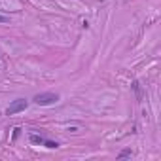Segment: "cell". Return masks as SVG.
<instances>
[{
    "instance_id": "obj_1",
    "label": "cell",
    "mask_w": 161,
    "mask_h": 161,
    "mask_svg": "<svg viewBox=\"0 0 161 161\" xmlns=\"http://www.w3.org/2000/svg\"><path fill=\"white\" fill-rule=\"evenodd\" d=\"M32 101L36 104H40V106H51V104H55L59 101V95L57 93H38Z\"/></svg>"
},
{
    "instance_id": "obj_4",
    "label": "cell",
    "mask_w": 161,
    "mask_h": 161,
    "mask_svg": "<svg viewBox=\"0 0 161 161\" xmlns=\"http://www.w3.org/2000/svg\"><path fill=\"white\" fill-rule=\"evenodd\" d=\"M44 146H45V148H50V150H55V148H59V142H55V140H48V139H44Z\"/></svg>"
},
{
    "instance_id": "obj_6",
    "label": "cell",
    "mask_w": 161,
    "mask_h": 161,
    "mask_svg": "<svg viewBox=\"0 0 161 161\" xmlns=\"http://www.w3.org/2000/svg\"><path fill=\"white\" fill-rule=\"evenodd\" d=\"M131 154H133V152H131V150H129V148H125V150H121V152H120V154H118V157H120V159H121V157H127V155H131Z\"/></svg>"
},
{
    "instance_id": "obj_8",
    "label": "cell",
    "mask_w": 161,
    "mask_h": 161,
    "mask_svg": "<svg viewBox=\"0 0 161 161\" xmlns=\"http://www.w3.org/2000/svg\"><path fill=\"white\" fill-rule=\"evenodd\" d=\"M8 21H10V19H8L6 15H0V23H8Z\"/></svg>"
},
{
    "instance_id": "obj_3",
    "label": "cell",
    "mask_w": 161,
    "mask_h": 161,
    "mask_svg": "<svg viewBox=\"0 0 161 161\" xmlns=\"http://www.w3.org/2000/svg\"><path fill=\"white\" fill-rule=\"evenodd\" d=\"M29 140H31L32 144L40 146V144H44V136H40V135H31V136H29Z\"/></svg>"
},
{
    "instance_id": "obj_5",
    "label": "cell",
    "mask_w": 161,
    "mask_h": 161,
    "mask_svg": "<svg viewBox=\"0 0 161 161\" xmlns=\"http://www.w3.org/2000/svg\"><path fill=\"white\" fill-rule=\"evenodd\" d=\"M133 89H135V93H136V99H142V91H140V85H139V82H133V85H131Z\"/></svg>"
},
{
    "instance_id": "obj_7",
    "label": "cell",
    "mask_w": 161,
    "mask_h": 161,
    "mask_svg": "<svg viewBox=\"0 0 161 161\" xmlns=\"http://www.w3.org/2000/svg\"><path fill=\"white\" fill-rule=\"evenodd\" d=\"M19 135H21V129H19V127H15V129H13V140L17 139V136H19Z\"/></svg>"
},
{
    "instance_id": "obj_2",
    "label": "cell",
    "mask_w": 161,
    "mask_h": 161,
    "mask_svg": "<svg viewBox=\"0 0 161 161\" xmlns=\"http://www.w3.org/2000/svg\"><path fill=\"white\" fill-rule=\"evenodd\" d=\"M27 106H29V101H27V99H15V101L6 108V116H15V114L27 110Z\"/></svg>"
}]
</instances>
